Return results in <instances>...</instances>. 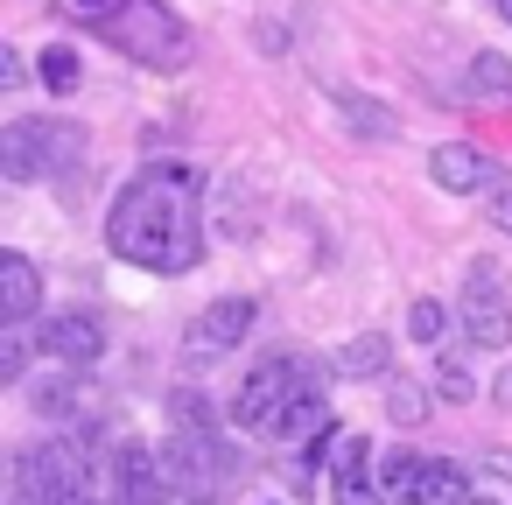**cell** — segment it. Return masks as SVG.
Segmentation results:
<instances>
[{"label":"cell","instance_id":"16","mask_svg":"<svg viewBox=\"0 0 512 505\" xmlns=\"http://www.w3.org/2000/svg\"><path fill=\"white\" fill-rule=\"evenodd\" d=\"M330 106L358 127V141H386V134H393V113H386V106H372V99H365V92H351V85H337V92H330Z\"/></svg>","mask_w":512,"mask_h":505},{"label":"cell","instance_id":"11","mask_svg":"<svg viewBox=\"0 0 512 505\" xmlns=\"http://www.w3.org/2000/svg\"><path fill=\"white\" fill-rule=\"evenodd\" d=\"M113 498H120V505H169V498H176L169 463H162L148 442H120V449H113Z\"/></svg>","mask_w":512,"mask_h":505},{"label":"cell","instance_id":"2","mask_svg":"<svg viewBox=\"0 0 512 505\" xmlns=\"http://www.w3.org/2000/svg\"><path fill=\"white\" fill-rule=\"evenodd\" d=\"M99 36L134 57L141 71H183L197 57V36L183 29V15L169 8V0H113V8L99 15Z\"/></svg>","mask_w":512,"mask_h":505},{"label":"cell","instance_id":"14","mask_svg":"<svg viewBox=\"0 0 512 505\" xmlns=\"http://www.w3.org/2000/svg\"><path fill=\"white\" fill-rule=\"evenodd\" d=\"M43 309V274L29 253H0V323H29Z\"/></svg>","mask_w":512,"mask_h":505},{"label":"cell","instance_id":"26","mask_svg":"<svg viewBox=\"0 0 512 505\" xmlns=\"http://www.w3.org/2000/svg\"><path fill=\"white\" fill-rule=\"evenodd\" d=\"M498 407H512V372H498Z\"/></svg>","mask_w":512,"mask_h":505},{"label":"cell","instance_id":"15","mask_svg":"<svg viewBox=\"0 0 512 505\" xmlns=\"http://www.w3.org/2000/svg\"><path fill=\"white\" fill-rule=\"evenodd\" d=\"M323 421H330V407H323V386H309V393H302V400H295V407H288V414H281L267 435H274V442H323V435H330Z\"/></svg>","mask_w":512,"mask_h":505},{"label":"cell","instance_id":"29","mask_svg":"<svg viewBox=\"0 0 512 505\" xmlns=\"http://www.w3.org/2000/svg\"><path fill=\"white\" fill-rule=\"evenodd\" d=\"M505 22H512V0H505Z\"/></svg>","mask_w":512,"mask_h":505},{"label":"cell","instance_id":"21","mask_svg":"<svg viewBox=\"0 0 512 505\" xmlns=\"http://www.w3.org/2000/svg\"><path fill=\"white\" fill-rule=\"evenodd\" d=\"M0 372L8 379L29 372V323H8V337H0Z\"/></svg>","mask_w":512,"mask_h":505},{"label":"cell","instance_id":"4","mask_svg":"<svg viewBox=\"0 0 512 505\" xmlns=\"http://www.w3.org/2000/svg\"><path fill=\"white\" fill-rule=\"evenodd\" d=\"M78 127L71 120H50V113H22L8 134H0V176L8 183H43V176H57L71 155H78Z\"/></svg>","mask_w":512,"mask_h":505},{"label":"cell","instance_id":"23","mask_svg":"<svg viewBox=\"0 0 512 505\" xmlns=\"http://www.w3.org/2000/svg\"><path fill=\"white\" fill-rule=\"evenodd\" d=\"M484 218H491L498 232H512V190H498V197H484Z\"/></svg>","mask_w":512,"mask_h":505},{"label":"cell","instance_id":"27","mask_svg":"<svg viewBox=\"0 0 512 505\" xmlns=\"http://www.w3.org/2000/svg\"><path fill=\"white\" fill-rule=\"evenodd\" d=\"M15 505H43V498H29V491H15Z\"/></svg>","mask_w":512,"mask_h":505},{"label":"cell","instance_id":"28","mask_svg":"<svg viewBox=\"0 0 512 505\" xmlns=\"http://www.w3.org/2000/svg\"><path fill=\"white\" fill-rule=\"evenodd\" d=\"M78 8H99V0H78Z\"/></svg>","mask_w":512,"mask_h":505},{"label":"cell","instance_id":"19","mask_svg":"<svg viewBox=\"0 0 512 505\" xmlns=\"http://www.w3.org/2000/svg\"><path fill=\"white\" fill-rule=\"evenodd\" d=\"M78 78H85V71H78V50L50 43V50H43V85H50V92H78Z\"/></svg>","mask_w":512,"mask_h":505},{"label":"cell","instance_id":"13","mask_svg":"<svg viewBox=\"0 0 512 505\" xmlns=\"http://www.w3.org/2000/svg\"><path fill=\"white\" fill-rule=\"evenodd\" d=\"M330 498L337 505H386V484L372 477V442L365 435H344L330 449Z\"/></svg>","mask_w":512,"mask_h":505},{"label":"cell","instance_id":"5","mask_svg":"<svg viewBox=\"0 0 512 505\" xmlns=\"http://www.w3.org/2000/svg\"><path fill=\"white\" fill-rule=\"evenodd\" d=\"M309 386H316V379H309V365L274 351V358H260V365H253V372L232 386V407H225V414H232L239 428L267 435V428H274V421H281V414H288V407H295Z\"/></svg>","mask_w":512,"mask_h":505},{"label":"cell","instance_id":"8","mask_svg":"<svg viewBox=\"0 0 512 505\" xmlns=\"http://www.w3.org/2000/svg\"><path fill=\"white\" fill-rule=\"evenodd\" d=\"M15 470H22L15 491H29V498H43V505H92V498H85V491H92V470H85V456H78L71 442H29V449L15 456Z\"/></svg>","mask_w":512,"mask_h":505},{"label":"cell","instance_id":"20","mask_svg":"<svg viewBox=\"0 0 512 505\" xmlns=\"http://www.w3.org/2000/svg\"><path fill=\"white\" fill-rule=\"evenodd\" d=\"M442 323H449V309H442L435 295H421V302L407 309V330H414L421 344H435V337H442Z\"/></svg>","mask_w":512,"mask_h":505},{"label":"cell","instance_id":"9","mask_svg":"<svg viewBox=\"0 0 512 505\" xmlns=\"http://www.w3.org/2000/svg\"><path fill=\"white\" fill-rule=\"evenodd\" d=\"M253 316H260V302H253V295H225V302L197 309V316H190V330H183V365H218L232 344H246Z\"/></svg>","mask_w":512,"mask_h":505},{"label":"cell","instance_id":"22","mask_svg":"<svg viewBox=\"0 0 512 505\" xmlns=\"http://www.w3.org/2000/svg\"><path fill=\"white\" fill-rule=\"evenodd\" d=\"M435 386H442L449 400H470V379H463V365H449V358L435 365Z\"/></svg>","mask_w":512,"mask_h":505},{"label":"cell","instance_id":"25","mask_svg":"<svg viewBox=\"0 0 512 505\" xmlns=\"http://www.w3.org/2000/svg\"><path fill=\"white\" fill-rule=\"evenodd\" d=\"M0 85H22V50H0Z\"/></svg>","mask_w":512,"mask_h":505},{"label":"cell","instance_id":"3","mask_svg":"<svg viewBox=\"0 0 512 505\" xmlns=\"http://www.w3.org/2000/svg\"><path fill=\"white\" fill-rule=\"evenodd\" d=\"M162 463H169V484H176L183 505H225V491L239 477V456L225 449L218 428H176Z\"/></svg>","mask_w":512,"mask_h":505},{"label":"cell","instance_id":"30","mask_svg":"<svg viewBox=\"0 0 512 505\" xmlns=\"http://www.w3.org/2000/svg\"><path fill=\"white\" fill-rule=\"evenodd\" d=\"M477 505H491V498H477Z\"/></svg>","mask_w":512,"mask_h":505},{"label":"cell","instance_id":"7","mask_svg":"<svg viewBox=\"0 0 512 505\" xmlns=\"http://www.w3.org/2000/svg\"><path fill=\"white\" fill-rule=\"evenodd\" d=\"M456 323H463V337L477 351H505V337H512V295H505L498 260H470L463 295H456Z\"/></svg>","mask_w":512,"mask_h":505},{"label":"cell","instance_id":"6","mask_svg":"<svg viewBox=\"0 0 512 505\" xmlns=\"http://www.w3.org/2000/svg\"><path fill=\"white\" fill-rule=\"evenodd\" d=\"M379 484H386V498H393V505H477V498H470L463 463H449V456L393 449V456H386V470H379Z\"/></svg>","mask_w":512,"mask_h":505},{"label":"cell","instance_id":"24","mask_svg":"<svg viewBox=\"0 0 512 505\" xmlns=\"http://www.w3.org/2000/svg\"><path fill=\"white\" fill-rule=\"evenodd\" d=\"M393 407H400V421H421V393L414 386H393Z\"/></svg>","mask_w":512,"mask_h":505},{"label":"cell","instance_id":"12","mask_svg":"<svg viewBox=\"0 0 512 505\" xmlns=\"http://www.w3.org/2000/svg\"><path fill=\"white\" fill-rule=\"evenodd\" d=\"M43 351L57 358V365H99L106 358V323L92 316V309H57L50 323H43Z\"/></svg>","mask_w":512,"mask_h":505},{"label":"cell","instance_id":"10","mask_svg":"<svg viewBox=\"0 0 512 505\" xmlns=\"http://www.w3.org/2000/svg\"><path fill=\"white\" fill-rule=\"evenodd\" d=\"M428 176H435L449 197H498V190H505V169H498L484 148H470V141L435 148V155H428Z\"/></svg>","mask_w":512,"mask_h":505},{"label":"cell","instance_id":"17","mask_svg":"<svg viewBox=\"0 0 512 505\" xmlns=\"http://www.w3.org/2000/svg\"><path fill=\"white\" fill-rule=\"evenodd\" d=\"M386 365H393V344H386V337H372V330H365V337H351V344L337 351V372H344V379H372V372H386Z\"/></svg>","mask_w":512,"mask_h":505},{"label":"cell","instance_id":"18","mask_svg":"<svg viewBox=\"0 0 512 505\" xmlns=\"http://www.w3.org/2000/svg\"><path fill=\"white\" fill-rule=\"evenodd\" d=\"M470 92L477 99H512V64L505 57H477L470 64Z\"/></svg>","mask_w":512,"mask_h":505},{"label":"cell","instance_id":"1","mask_svg":"<svg viewBox=\"0 0 512 505\" xmlns=\"http://www.w3.org/2000/svg\"><path fill=\"white\" fill-rule=\"evenodd\" d=\"M106 246L148 274H190L204 260V204H197V176L176 162L141 169L106 218Z\"/></svg>","mask_w":512,"mask_h":505}]
</instances>
